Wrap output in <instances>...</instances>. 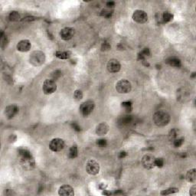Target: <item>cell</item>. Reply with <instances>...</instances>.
Listing matches in <instances>:
<instances>
[{
	"label": "cell",
	"instance_id": "cell-1",
	"mask_svg": "<svg viewBox=\"0 0 196 196\" xmlns=\"http://www.w3.org/2000/svg\"><path fill=\"white\" fill-rule=\"evenodd\" d=\"M154 123L158 126H165L170 122V115L166 111L159 110L156 112L153 117Z\"/></svg>",
	"mask_w": 196,
	"mask_h": 196
},
{
	"label": "cell",
	"instance_id": "cell-2",
	"mask_svg": "<svg viewBox=\"0 0 196 196\" xmlns=\"http://www.w3.org/2000/svg\"><path fill=\"white\" fill-rule=\"evenodd\" d=\"M29 62L33 66L38 67L42 65L45 62V53L41 51H35L30 54Z\"/></svg>",
	"mask_w": 196,
	"mask_h": 196
},
{
	"label": "cell",
	"instance_id": "cell-3",
	"mask_svg": "<svg viewBox=\"0 0 196 196\" xmlns=\"http://www.w3.org/2000/svg\"><path fill=\"white\" fill-rule=\"evenodd\" d=\"M132 85L129 80L122 79L116 84V90L120 94H128L131 91Z\"/></svg>",
	"mask_w": 196,
	"mask_h": 196
},
{
	"label": "cell",
	"instance_id": "cell-4",
	"mask_svg": "<svg viewBox=\"0 0 196 196\" xmlns=\"http://www.w3.org/2000/svg\"><path fill=\"white\" fill-rule=\"evenodd\" d=\"M94 109V103L92 100H87L84 102L80 106V112L83 116H89Z\"/></svg>",
	"mask_w": 196,
	"mask_h": 196
},
{
	"label": "cell",
	"instance_id": "cell-5",
	"mask_svg": "<svg viewBox=\"0 0 196 196\" xmlns=\"http://www.w3.org/2000/svg\"><path fill=\"white\" fill-rule=\"evenodd\" d=\"M57 90L56 83L52 79H47L43 83L42 90L45 94H52Z\"/></svg>",
	"mask_w": 196,
	"mask_h": 196
},
{
	"label": "cell",
	"instance_id": "cell-6",
	"mask_svg": "<svg viewBox=\"0 0 196 196\" xmlns=\"http://www.w3.org/2000/svg\"><path fill=\"white\" fill-rule=\"evenodd\" d=\"M86 171L91 175H97L100 172L99 163L94 159H90L86 164Z\"/></svg>",
	"mask_w": 196,
	"mask_h": 196
},
{
	"label": "cell",
	"instance_id": "cell-7",
	"mask_svg": "<svg viewBox=\"0 0 196 196\" xmlns=\"http://www.w3.org/2000/svg\"><path fill=\"white\" fill-rule=\"evenodd\" d=\"M132 19L136 22L139 24L146 23L148 21V15L146 12L142 10H136L132 14Z\"/></svg>",
	"mask_w": 196,
	"mask_h": 196
},
{
	"label": "cell",
	"instance_id": "cell-8",
	"mask_svg": "<svg viewBox=\"0 0 196 196\" xmlns=\"http://www.w3.org/2000/svg\"><path fill=\"white\" fill-rule=\"evenodd\" d=\"M50 149L53 152H60L64 148V141L60 138L53 139L50 142Z\"/></svg>",
	"mask_w": 196,
	"mask_h": 196
},
{
	"label": "cell",
	"instance_id": "cell-9",
	"mask_svg": "<svg viewBox=\"0 0 196 196\" xmlns=\"http://www.w3.org/2000/svg\"><path fill=\"white\" fill-rule=\"evenodd\" d=\"M106 68L110 73H117L121 68V65L118 60L110 59L107 63Z\"/></svg>",
	"mask_w": 196,
	"mask_h": 196
},
{
	"label": "cell",
	"instance_id": "cell-10",
	"mask_svg": "<svg viewBox=\"0 0 196 196\" xmlns=\"http://www.w3.org/2000/svg\"><path fill=\"white\" fill-rule=\"evenodd\" d=\"M156 158L151 155H145L142 159V165L147 169H151L155 166Z\"/></svg>",
	"mask_w": 196,
	"mask_h": 196
},
{
	"label": "cell",
	"instance_id": "cell-11",
	"mask_svg": "<svg viewBox=\"0 0 196 196\" xmlns=\"http://www.w3.org/2000/svg\"><path fill=\"white\" fill-rule=\"evenodd\" d=\"M74 35V29L70 27H66L62 29L60 31V37L64 41H68L73 38Z\"/></svg>",
	"mask_w": 196,
	"mask_h": 196
},
{
	"label": "cell",
	"instance_id": "cell-12",
	"mask_svg": "<svg viewBox=\"0 0 196 196\" xmlns=\"http://www.w3.org/2000/svg\"><path fill=\"white\" fill-rule=\"evenodd\" d=\"M31 45L30 41L27 40V39H24L19 41L17 44V50L21 52H27L31 49Z\"/></svg>",
	"mask_w": 196,
	"mask_h": 196
},
{
	"label": "cell",
	"instance_id": "cell-13",
	"mask_svg": "<svg viewBox=\"0 0 196 196\" xmlns=\"http://www.w3.org/2000/svg\"><path fill=\"white\" fill-rule=\"evenodd\" d=\"M58 194L62 196H73L74 195V191L72 187L68 185H64L60 187Z\"/></svg>",
	"mask_w": 196,
	"mask_h": 196
},
{
	"label": "cell",
	"instance_id": "cell-14",
	"mask_svg": "<svg viewBox=\"0 0 196 196\" xmlns=\"http://www.w3.org/2000/svg\"><path fill=\"white\" fill-rule=\"evenodd\" d=\"M157 15H158L156 17L157 20L160 23H167L169 21H172L173 19V15L169 12H163V13H158Z\"/></svg>",
	"mask_w": 196,
	"mask_h": 196
},
{
	"label": "cell",
	"instance_id": "cell-15",
	"mask_svg": "<svg viewBox=\"0 0 196 196\" xmlns=\"http://www.w3.org/2000/svg\"><path fill=\"white\" fill-rule=\"evenodd\" d=\"M18 112H19V107L15 104H12V105H9L5 108V114L8 118L11 119L14 117L18 114Z\"/></svg>",
	"mask_w": 196,
	"mask_h": 196
},
{
	"label": "cell",
	"instance_id": "cell-16",
	"mask_svg": "<svg viewBox=\"0 0 196 196\" xmlns=\"http://www.w3.org/2000/svg\"><path fill=\"white\" fill-rule=\"evenodd\" d=\"M109 126L106 123H101L98 124L96 127V133L98 136H104L109 131Z\"/></svg>",
	"mask_w": 196,
	"mask_h": 196
},
{
	"label": "cell",
	"instance_id": "cell-17",
	"mask_svg": "<svg viewBox=\"0 0 196 196\" xmlns=\"http://www.w3.org/2000/svg\"><path fill=\"white\" fill-rule=\"evenodd\" d=\"M185 179L189 182L195 184L196 182V169H191L187 172Z\"/></svg>",
	"mask_w": 196,
	"mask_h": 196
},
{
	"label": "cell",
	"instance_id": "cell-18",
	"mask_svg": "<svg viewBox=\"0 0 196 196\" xmlns=\"http://www.w3.org/2000/svg\"><path fill=\"white\" fill-rule=\"evenodd\" d=\"M132 116H123L119 120V123L122 126H126L132 123Z\"/></svg>",
	"mask_w": 196,
	"mask_h": 196
},
{
	"label": "cell",
	"instance_id": "cell-19",
	"mask_svg": "<svg viewBox=\"0 0 196 196\" xmlns=\"http://www.w3.org/2000/svg\"><path fill=\"white\" fill-rule=\"evenodd\" d=\"M166 62L169 65H171V66L175 67V68H179V67L181 66V62H180V60L179 58H169Z\"/></svg>",
	"mask_w": 196,
	"mask_h": 196
},
{
	"label": "cell",
	"instance_id": "cell-20",
	"mask_svg": "<svg viewBox=\"0 0 196 196\" xmlns=\"http://www.w3.org/2000/svg\"><path fill=\"white\" fill-rule=\"evenodd\" d=\"M56 57L60 59H68L71 56V52H57L55 53Z\"/></svg>",
	"mask_w": 196,
	"mask_h": 196
},
{
	"label": "cell",
	"instance_id": "cell-21",
	"mask_svg": "<svg viewBox=\"0 0 196 196\" xmlns=\"http://www.w3.org/2000/svg\"><path fill=\"white\" fill-rule=\"evenodd\" d=\"M78 150L76 146H72L68 152V157L70 159H74L78 156Z\"/></svg>",
	"mask_w": 196,
	"mask_h": 196
},
{
	"label": "cell",
	"instance_id": "cell-22",
	"mask_svg": "<svg viewBox=\"0 0 196 196\" xmlns=\"http://www.w3.org/2000/svg\"><path fill=\"white\" fill-rule=\"evenodd\" d=\"M19 156H20V158L21 159H26L31 157V154L28 149H21L19 150Z\"/></svg>",
	"mask_w": 196,
	"mask_h": 196
},
{
	"label": "cell",
	"instance_id": "cell-23",
	"mask_svg": "<svg viewBox=\"0 0 196 196\" xmlns=\"http://www.w3.org/2000/svg\"><path fill=\"white\" fill-rule=\"evenodd\" d=\"M178 191H179V189L177 188H169L166 190H163V191H161L160 194L162 195H169L171 194L176 193Z\"/></svg>",
	"mask_w": 196,
	"mask_h": 196
},
{
	"label": "cell",
	"instance_id": "cell-24",
	"mask_svg": "<svg viewBox=\"0 0 196 196\" xmlns=\"http://www.w3.org/2000/svg\"><path fill=\"white\" fill-rule=\"evenodd\" d=\"M9 19L10 21H17L20 19V15L19 14V12L13 11V12H10L9 15Z\"/></svg>",
	"mask_w": 196,
	"mask_h": 196
},
{
	"label": "cell",
	"instance_id": "cell-25",
	"mask_svg": "<svg viewBox=\"0 0 196 196\" xmlns=\"http://www.w3.org/2000/svg\"><path fill=\"white\" fill-rule=\"evenodd\" d=\"M113 9H111L110 8H106V9H104L101 11V15L104 17H106V18H110V17L112 16L113 15Z\"/></svg>",
	"mask_w": 196,
	"mask_h": 196
},
{
	"label": "cell",
	"instance_id": "cell-26",
	"mask_svg": "<svg viewBox=\"0 0 196 196\" xmlns=\"http://www.w3.org/2000/svg\"><path fill=\"white\" fill-rule=\"evenodd\" d=\"M122 107L126 112H130L132 109V104L131 101H125L122 103Z\"/></svg>",
	"mask_w": 196,
	"mask_h": 196
},
{
	"label": "cell",
	"instance_id": "cell-27",
	"mask_svg": "<svg viewBox=\"0 0 196 196\" xmlns=\"http://www.w3.org/2000/svg\"><path fill=\"white\" fill-rule=\"evenodd\" d=\"M184 142V138L183 137H178L173 140V145L175 147H180Z\"/></svg>",
	"mask_w": 196,
	"mask_h": 196
},
{
	"label": "cell",
	"instance_id": "cell-28",
	"mask_svg": "<svg viewBox=\"0 0 196 196\" xmlns=\"http://www.w3.org/2000/svg\"><path fill=\"white\" fill-rule=\"evenodd\" d=\"M74 98L76 100H80L83 98V93L81 90H76L74 93Z\"/></svg>",
	"mask_w": 196,
	"mask_h": 196
},
{
	"label": "cell",
	"instance_id": "cell-29",
	"mask_svg": "<svg viewBox=\"0 0 196 196\" xmlns=\"http://www.w3.org/2000/svg\"><path fill=\"white\" fill-rule=\"evenodd\" d=\"M178 130H173L172 131L170 132V133H169V139H171V140H174L175 139H176V138H178L179 136V135H178Z\"/></svg>",
	"mask_w": 196,
	"mask_h": 196
},
{
	"label": "cell",
	"instance_id": "cell-30",
	"mask_svg": "<svg viewBox=\"0 0 196 196\" xmlns=\"http://www.w3.org/2000/svg\"><path fill=\"white\" fill-rule=\"evenodd\" d=\"M149 54H150L149 50L148 49V48H144V49L142 50V52H140V54H139V57L141 58H146L147 56H149Z\"/></svg>",
	"mask_w": 196,
	"mask_h": 196
},
{
	"label": "cell",
	"instance_id": "cell-31",
	"mask_svg": "<svg viewBox=\"0 0 196 196\" xmlns=\"http://www.w3.org/2000/svg\"><path fill=\"white\" fill-rule=\"evenodd\" d=\"M164 165V160L162 158H157L155 159V166L157 167H163Z\"/></svg>",
	"mask_w": 196,
	"mask_h": 196
},
{
	"label": "cell",
	"instance_id": "cell-32",
	"mask_svg": "<svg viewBox=\"0 0 196 196\" xmlns=\"http://www.w3.org/2000/svg\"><path fill=\"white\" fill-rule=\"evenodd\" d=\"M51 76H52V80H56V79L59 78L60 77L62 76V72L60 71H58V70H57V71H54L53 73H52Z\"/></svg>",
	"mask_w": 196,
	"mask_h": 196
},
{
	"label": "cell",
	"instance_id": "cell-33",
	"mask_svg": "<svg viewBox=\"0 0 196 196\" xmlns=\"http://www.w3.org/2000/svg\"><path fill=\"white\" fill-rule=\"evenodd\" d=\"M8 43V39L6 36H4L3 35H2V37H1V45H2V47L4 48V47L7 45Z\"/></svg>",
	"mask_w": 196,
	"mask_h": 196
},
{
	"label": "cell",
	"instance_id": "cell-34",
	"mask_svg": "<svg viewBox=\"0 0 196 196\" xmlns=\"http://www.w3.org/2000/svg\"><path fill=\"white\" fill-rule=\"evenodd\" d=\"M97 144L100 147H105L106 146V144H107V142H106V139H100L97 140Z\"/></svg>",
	"mask_w": 196,
	"mask_h": 196
},
{
	"label": "cell",
	"instance_id": "cell-35",
	"mask_svg": "<svg viewBox=\"0 0 196 196\" xmlns=\"http://www.w3.org/2000/svg\"><path fill=\"white\" fill-rule=\"evenodd\" d=\"M189 194L192 196H195L196 195V185H194L193 186L191 187L190 189V191H189Z\"/></svg>",
	"mask_w": 196,
	"mask_h": 196
},
{
	"label": "cell",
	"instance_id": "cell-36",
	"mask_svg": "<svg viewBox=\"0 0 196 196\" xmlns=\"http://www.w3.org/2000/svg\"><path fill=\"white\" fill-rule=\"evenodd\" d=\"M4 195H16V194L12 190L7 189V190H5V192H4Z\"/></svg>",
	"mask_w": 196,
	"mask_h": 196
},
{
	"label": "cell",
	"instance_id": "cell-37",
	"mask_svg": "<svg viewBox=\"0 0 196 196\" xmlns=\"http://www.w3.org/2000/svg\"><path fill=\"white\" fill-rule=\"evenodd\" d=\"M72 126H73L74 130H76V131H78V132H79V131L80 130V127L78 125V124H77V123H72Z\"/></svg>",
	"mask_w": 196,
	"mask_h": 196
},
{
	"label": "cell",
	"instance_id": "cell-38",
	"mask_svg": "<svg viewBox=\"0 0 196 196\" xmlns=\"http://www.w3.org/2000/svg\"><path fill=\"white\" fill-rule=\"evenodd\" d=\"M104 48H105L104 50H109L110 48V46L108 43H104L103 45H102V50H104Z\"/></svg>",
	"mask_w": 196,
	"mask_h": 196
},
{
	"label": "cell",
	"instance_id": "cell-39",
	"mask_svg": "<svg viewBox=\"0 0 196 196\" xmlns=\"http://www.w3.org/2000/svg\"><path fill=\"white\" fill-rule=\"evenodd\" d=\"M126 156H127V153H126V152H124V151L120 152V154H119V158L123 159V158H125Z\"/></svg>",
	"mask_w": 196,
	"mask_h": 196
},
{
	"label": "cell",
	"instance_id": "cell-40",
	"mask_svg": "<svg viewBox=\"0 0 196 196\" xmlns=\"http://www.w3.org/2000/svg\"><path fill=\"white\" fill-rule=\"evenodd\" d=\"M114 5H115V3L114 2H109V3H106V6H107V8H110V9L114 7Z\"/></svg>",
	"mask_w": 196,
	"mask_h": 196
}]
</instances>
